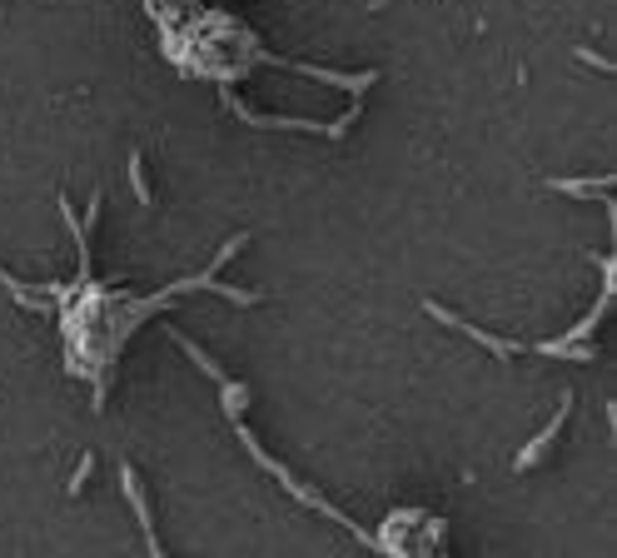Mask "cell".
<instances>
[{
    "instance_id": "1",
    "label": "cell",
    "mask_w": 617,
    "mask_h": 558,
    "mask_svg": "<svg viewBox=\"0 0 617 558\" xmlns=\"http://www.w3.org/2000/svg\"><path fill=\"white\" fill-rule=\"evenodd\" d=\"M234 439H239V444H244V449H249V454H254V464H259V469H269V473H274V479H279V489H284V493H289V499H299V503H304V509H314V513H324V519H329V523H339V529H349V533H354V539H359V543H369V549H374V533H364V529H359V523H354V519H349V513H339V509H334V503H329V499H319V493H314V489H304V483H299V479H294V473H289V469H284V464H279V459H274V454H264V444H259V439H254V434H249V429H244V424H239V419H234Z\"/></svg>"
},
{
    "instance_id": "2",
    "label": "cell",
    "mask_w": 617,
    "mask_h": 558,
    "mask_svg": "<svg viewBox=\"0 0 617 558\" xmlns=\"http://www.w3.org/2000/svg\"><path fill=\"white\" fill-rule=\"evenodd\" d=\"M225 110L234 115V120L254 125V130H294V135H329V140H344V135L359 125V95H354V110H349V115H339L334 125H314V120H279V115H254L249 105H239L229 90H225Z\"/></svg>"
},
{
    "instance_id": "3",
    "label": "cell",
    "mask_w": 617,
    "mask_h": 558,
    "mask_svg": "<svg viewBox=\"0 0 617 558\" xmlns=\"http://www.w3.org/2000/svg\"><path fill=\"white\" fill-rule=\"evenodd\" d=\"M423 309H429V314H433V320H439V324H449V330H459L463 340L483 344V350L493 354V360H513V354H523V344H518V340H498V334H488V330H478V324L459 320V314H453V309H443V304H433V299L423 304Z\"/></svg>"
},
{
    "instance_id": "4",
    "label": "cell",
    "mask_w": 617,
    "mask_h": 558,
    "mask_svg": "<svg viewBox=\"0 0 617 558\" xmlns=\"http://www.w3.org/2000/svg\"><path fill=\"white\" fill-rule=\"evenodd\" d=\"M568 419H572V389H562L558 409H552V424H542L538 434H533V444H528V449H518V454H513V469H518V473H528V469H533L538 459L548 454L552 444H558V434H562V424H568Z\"/></svg>"
},
{
    "instance_id": "5",
    "label": "cell",
    "mask_w": 617,
    "mask_h": 558,
    "mask_svg": "<svg viewBox=\"0 0 617 558\" xmlns=\"http://www.w3.org/2000/svg\"><path fill=\"white\" fill-rule=\"evenodd\" d=\"M120 489H125V499H130L135 519H140V529H145V549L165 553V543H159V533H155V519H150V503H145V483H140V473H135V464H120Z\"/></svg>"
},
{
    "instance_id": "6",
    "label": "cell",
    "mask_w": 617,
    "mask_h": 558,
    "mask_svg": "<svg viewBox=\"0 0 617 558\" xmlns=\"http://www.w3.org/2000/svg\"><path fill=\"white\" fill-rule=\"evenodd\" d=\"M552 195H572V199H612V175H598V180H562V175H552L548 180Z\"/></svg>"
},
{
    "instance_id": "7",
    "label": "cell",
    "mask_w": 617,
    "mask_h": 558,
    "mask_svg": "<svg viewBox=\"0 0 617 558\" xmlns=\"http://www.w3.org/2000/svg\"><path fill=\"white\" fill-rule=\"evenodd\" d=\"M533 350L548 354V360H568V364H592L598 360V350L582 344V340H542V344H533Z\"/></svg>"
},
{
    "instance_id": "8",
    "label": "cell",
    "mask_w": 617,
    "mask_h": 558,
    "mask_svg": "<svg viewBox=\"0 0 617 558\" xmlns=\"http://www.w3.org/2000/svg\"><path fill=\"white\" fill-rule=\"evenodd\" d=\"M169 340H175V344H179V350H185V354H189V364H199V374H205V379H215V384H219V389H225V384H229V374H225V370H219V364H215V360H209V354H205V350H199V344H195V340H185V334H179V330H169Z\"/></svg>"
},
{
    "instance_id": "9",
    "label": "cell",
    "mask_w": 617,
    "mask_h": 558,
    "mask_svg": "<svg viewBox=\"0 0 617 558\" xmlns=\"http://www.w3.org/2000/svg\"><path fill=\"white\" fill-rule=\"evenodd\" d=\"M130 185H135V195H140V205H155V189H150V180H145V160H140V150L130 155Z\"/></svg>"
},
{
    "instance_id": "10",
    "label": "cell",
    "mask_w": 617,
    "mask_h": 558,
    "mask_svg": "<svg viewBox=\"0 0 617 558\" xmlns=\"http://www.w3.org/2000/svg\"><path fill=\"white\" fill-rule=\"evenodd\" d=\"M0 284H5V289H10V294H15V299H20V304H30V309H50V304H46V299H40V294H25V284H20L15 275H5V269H0Z\"/></svg>"
},
{
    "instance_id": "11",
    "label": "cell",
    "mask_w": 617,
    "mask_h": 558,
    "mask_svg": "<svg viewBox=\"0 0 617 558\" xmlns=\"http://www.w3.org/2000/svg\"><path fill=\"white\" fill-rule=\"evenodd\" d=\"M90 473H95V454H85L80 464H76V473H70V483H66V489H70V499H76V493L85 489V483H90Z\"/></svg>"
},
{
    "instance_id": "12",
    "label": "cell",
    "mask_w": 617,
    "mask_h": 558,
    "mask_svg": "<svg viewBox=\"0 0 617 558\" xmlns=\"http://www.w3.org/2000/svg\"><path fill=\"white\" fill-rule=\"evenodd\" d=\"M578 60H582V66H592V70H602V76H612V60H608V56H592L588 46L578 50Z\"/></svg>"
}]
</instances>
